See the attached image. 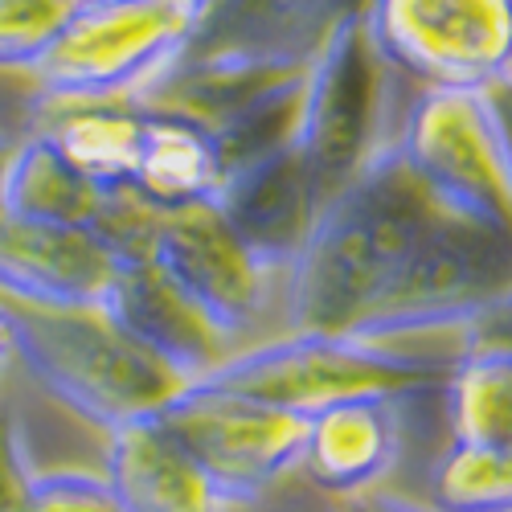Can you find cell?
I'll list each match as a JSON object with an SVG mask.
<instances>
[{
  "instance_id": "cell-8",
  "label": "cell",
  "mask_w": 512,
  "mask_h": 512,
  "mask_svg": "<svg viewBox=\"0 0 512 512\" xmlns=\"http://www.w3.org/2000/svg\"><path fill=\"white\" fill-rule=\"evenodd\" d=\"M377 58L426 87L500 91L512 66V0H365Z\"/></svg>"
},
{
  "instance_id": "cell-14",
  "label": "cell",
  "mask_w": 512,
  "mask_h": 512,
  "mask_svg": "<svg viewBox=\"0 0 512 512\" xmlns=\"http://www.w3.org/2000/svg\"><path fill=\"white\" fill-rule=\"evenodd\" d=\"M103 312L132 336L136 345L156 353L164 365H173L189 386L230 357V345L222 340V332L213 328L144 254H127L123 259L107 300H103Z\"/></svg>"
},
{
  "instance_id": "cell-20",
  "label": "cell",
  "mask_w": 512,
  "mask_h": 512,
  "mask_svg": "<svg viewBox=\"0 0 512 512\" xmlns=\"http://www.w3.org/2000/svg\"><path fill=\"white\" fill-rule=\"evenodd\" d=\"M431 504L435 512H508L512 508V447L459 443L431 467Z\"/></svg>"
},
{
  "instance_id": "cell-26",
  "label": "cell",
  "mask_w": 512,
  "mask_h": 512,
  "mask_svg": "<svg viewBox=\"0 0 512 512\" xmlns=\"http://www.w3.org/2000/svg\"><path fill=\"white\" fill-rule=\"evenodd\" d=\"M13 144H17V140H9L5 132H0V181H5V164H9V156H13ZM0 222H5V205H0Z\"/></svg>"
},
{
  "instance_id": "cell-27",
  "label": "cell",
  "mask_w": 512,
  "mask_h": 512,
  "mask_svg": "<svg viewBox=\"0 0 512 512\" xmlns=\"http://www.w3.org/2000/svg\"><path fill=\"white\" fill-rule=\"evenodd\" d=\"M201 5H209V0H201Z\"/></svg>"
},
{
  "instance_id": "cell-6",
  "label": "cell",
  "mask_w": 512,
  "mask_h": 512,
  "mask_svg": "<svg viewBox=\"0 0 512 512\" xmlns=\"http://www.w3.org/2000/svg\"><path fill=\"white\" fill-rule=\"evenodd\" d=\"M222 332L230 357L259 345L263 324H283V271L263 263L213 209L148 213L136 250Z\"/></svg>"
},
{
  "instance_id": "cell-16",
  "label": "cell",
  "mask_w": 512,
  "mask_h": 512,
  "mask_svg": "<svg viewBox=\"0 0 512 512\" xmlns=\"http://www.w3.org/2000/svg\"><path fill=\"white\" fill-rule=\"evenodd\" d=\"M0 205L13 222L87 226L103 230L119 246L136 209L123 193H103L99 185H91L41 127L13 144L5 181H0Z\"/></svg>"
},
{
  "instance_id": "cell-11",
  "label": "cell",
  "mask_w": 512,
  "mask_h": 512,
  "mask_svg": "<svg viewBox=\"0 0 512 512\" xmlns=\"http://www.w3.org/2000/svg\"><path fill=\"white\" fill-rule=\"evenodd\" d=\"M127 250L103 230L0 222V300L37 312L103 308Z\"/></svg>"
},
{
  "instance_id": "cell-23",
  "label": "cell",
  "mask_w": 512,
  "mask_h": 512,
  "mask_svg": "<svg viewBox=\"0 0 512 512\" xmlns=\"http://www.w3.org/2000/svg\"><path fill=\"white\" fill-rule=\"evenodd\" d=\"M33 463L25 447L21 418L9 402H0V512H25L33 492Z\"/></svg>"
},
{
  "instance_id": "cell-25",
  "label": "cell",
  "mask_w": 512,
  "mask_h": 512,
  "mask_svg": "<svg viewBox=\"0 0 512 512\" xmlns=\"http://www.w3.org/2000/svg\"><path fill=\"white\" fill-rule=\"evenodd\" d=\"M13 361V345H9V320H5V304H0V373Z\"/></svg>"
},
{
  "instance_id": "cell-22",
  "label": "cell",
  "mask_w": 512,
  "mask_h": 512,
  "mask_svg": "<svg viewBox=\"0 0 512 512\" xmlns=\"http://www.w3.org/2000/svg\"><path fill=\"white\" fill-rule=\"evenodd\" d=\"M25 512H123L95 472H37Z\"/></svg>"
},
{
  "instance_id": "cell-21",
  "label": "cell",
  "mask_w": 512,
  "mask_h": 512,
  "mask_svg": "<svg viewBox=\"0 0 512 512\" xmlns=\"http://www.w3.org/2000/svg\"><path fill=\"white\" fill-rule=\"evenodd\" d=\"M74 9L78 0H0V70L29 74Z\"/></svg>"
},
{
  "instance_id": "cell-24",
  "label": "cell",
  "mask_w": 512,
  "mask_h": 512,
  "mask_svg": "<svg viewBox=\"0 0 512 512\" xmlns=\"http://www.w3.org/2000/svg\"><path fill=\"white\" fill-rule=\"evenodd\" d=\"M332 512H435L431 504H418L402 492H386V488H373L361 496H345Z\"/></svg>"
},
{
  "instance_id": "cell-19",
  "label": "cell",
  "mask_w": 512,
  "mask_h": 512,
  "mask_svg": "<svg viewBox=\"0 0 512 512\" xmlns=\"http://www.w3.org/2000/svg\"><path fill=\"white\" fill-rule=\"evenodd\" d=\"M37 127L66 152V160L91 185H99L103 193L127 189L144 136V107L136 99L41 107Z\"/></svg>"
},
{
  "instance_id": "cell-15",
  "label": "cell",
  "mask_w": 512,
  "mask_h": 512,
  "mask_svg": "<svg viewBox=\"0 0 512 512\" xmlns=\"http://www.w3.org/2000/svg\"><path fill=\"white\" fill-rule=\"evenodd\" d=\"M107 488L123 512H230L197 455L152 414L107 435Z\"/></svg>"
},
{
  "instance_id": "cell-1",
  "label": "cell",
  "mask_w": 512,
  "mask_h": 512,
  "mask_svg": "<svg viewBox=\"0 0 512 512\" xmlns=\"http://www.w3.org/2000/svg\"><path fill=\"white\" fill-rule=\"evenodd\" d=\"M508 275V234L455 218L386 144L320 209L283 271V332L467 340L508 308Z\"/></svg>"
},
{
  "instance_id": "cell-2",
  "label": "cell",
  "mask_w": 512,
  "mask_h": 512,
  "mask_svg": "<svg viewBox=\"0 0 512 512\" xmlns=\"http://www.w3.org/2000/svg\"><path fill=\"white\" fill-rule=\"evenodd\" d=\"M5 304L13 361L74 418L103 435L127 422L160 414L189 381L156 353L136 345L103 308L91 312H37Z\"/></svg>"
},
{
  "instance_id": "cell-4",
  "label": "cell",
  "mask_w": 512,
  "mask_h": 512,
  "mask_svg": "<svg viewBox=\"0 0 512 512\" xmlns=\"http://www.w3.org/2000/svg\"><path fill=\"white\" fill-rule=\"evenodd\" d=\"M201 13V0H78L25 78L41 107L136 99L181 62Z\"/></svg>"
},
{
  "instance_id": "cell-10",
  "label": "cell",
  "mask_w": 512,
  "mask_h": 512,
  "mask_svg": "<svg viewBox=\"0 0 512 512\" xmlns=\"http://www.w3.org/2000/svg\"><path fill=\"white\" fill-rule=\"evenodd\" d=\"M365 0H209L177 66L304 70L320 41Z\"/></svg>"
},
{
  "instance_id": "cell-18",
  "label": "cell",
  "mask_w": 512,
  "mask_h": 512,
  "mask_svg": "<svg viewBox=\"0 0 512 512\" xmlns=\"http://www.w3.org/2000/svg\"><path fill=\"white\" fill-rule=\"evenodd\" d=\"M451 439L512 447V353H508V312H496L467 340L447 381Z\"/></svg>"
},
{
  "instance_id": "cell-5",
  "label": "cell",
  "mask_w": 512,
  "mask_h": 512,
  "mask_svg": "<svg viewBox=\"0 0 512 512\" xmlns=\"http://www.w3.org/2000/svg\"><path fill=\"white\" fill-rule=\"evenodd\" d=\"M390 144L406 173L455 218L512 234V152L496 91L426 87Z\"/></svg>"
},
{
  "instance_id": "cell-9",
  "label": "cell",
  "mask_w": 512,
  "mask_h": 512,
  "mask_svg": "<svg viewBox=\"0 0 512 512\" xmlns=\"http://www.w3.org/2000/svg\"><path fill=\"white\" fill-rule=\"evenodd\" d=\"M156 418L197 455L234 508L300 472L308 418L295 410L193 381Z\"/></svg>"
},
{
  "instance_id": "cell-7",
  "label": "cell",
  "mask_w": 512,
  "mask_h": 512,
  "mask_svg": "<svg viewBox=\"0 0 512 512\" xmlns=\"http://www.w3.org/2000/svg\"><path fill=\"white\" fill-rule=\"evenodd\" d=\"M386 78L390 66L377 58L361 13L340 21L304 66L295 152L308 168L320 209L386 148Z\"/></svg>"
},
{
  "instance_id": "cell-13",
  "label": "cell",
  "mask_w": 512,
  "mask_h": 512,
  "mask_svg": "<svg viewBox=\"0 0 512 512\" xmlns=\"http://www.w3.org/2000/svg\"><path fill=\"white\" fill-rule=\"evenodd\" d=\"M402 402L406 398H345L308 414L300 472L328 496L373 492L402 455Z\"/></svg>"
},
{
  "instance_id": "cell-3",
  "label": "cell",
  "mask_w": 512,
  "mask_h": 512,
  "mask_svg": "<svg viewBox=\"0 0 512 512\" xmlns=\"http://www.w3.org/2000/svg\"><path fill=\"white\" fill-rule=\"evenodd\" d=\"M467 340H410L377 345L328 332H279L250 349H238L201 386L259 398L295 414H316L345 398H410L439 390Z\"/></svg>"
},
{
  "instance_id": "cell-12",
  "label": "cell",
  "mask_w": 512,
  "mask_h": 512,
  "mask_svg": "<svg viewBox=\"0 0 512 512\" xmlns=\"http://www.w3.org/2000/svg\"><path fill=\"white\" fill-rule=\"evenodd\" d=\"M213 209L263 263L287 271L320 218V197L308 181L300 152L287 144L222 177Z\"/></svg>"
},
{
  "instance_id": "cell-17",
  "label": "cell",
  "mask_w": 512,
  "mask_h": 512,
  "mask_svg": "<svg viewBox=\"0 0 512 512\" xmlns=\"http://www.w3.org/2000/svg\"><path fill=\"white\" fill-rule=\"evenodd\" d=\"M144 107V136L136 152L132 181L123 197L144 213H181L213 201L222 185V164L209 127L173 107Z\"/></svg>"
}]
</instances>
